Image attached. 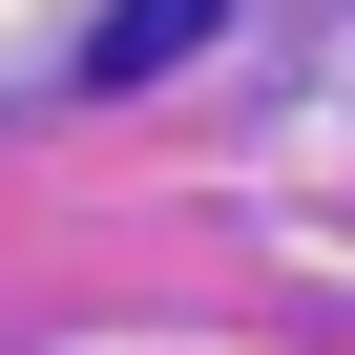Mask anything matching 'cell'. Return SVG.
Instances as JSON below:
<instances>
[{"label": "cell", "mask_w": 355, "mask_h": 355, "mask_svg": "<svg viewBox=\"0 0 355 355\" xmlns=\"http://www.w3.org/2000/svg\"><path fill=\"white\" fill-rule=\"evenodd\" d=\"M209 42V0H125V21H105V84H146V63H189Z\"/></svg>", "instance_id": "cell-1"}]
</instances>
